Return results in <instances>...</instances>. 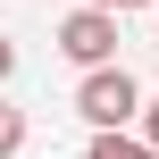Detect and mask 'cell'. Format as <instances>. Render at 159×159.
I'll return each mask as SVG.
<instances>
[{
  "mask_svg": "<svg viewBox=\"0 0 159 159\" xmlns=\"http://www.w3.org/2000/svg\"><path fill=\"white\" fill-rule=\"evenodd\" d=\"M59 59H75V67H109V59H117V8L84 0V8L59 25Z\"/></svg>",
  "mask_w": 159,
  "mask_h": 159,
  "instance_id": "obj_2",
  "label": "cell"
},
{
  "mask_svg": "<svg viewBox=\"0 0 159 159\" xmlns=\"http://www.w3.org/2000/svg\"><path fill=\"white\" fill-rule=\"evenodd\" d=\"M17 151H25V109L0 101V159H17Z\"/></svg>",
  "mask_w": 159,
  "mask_h": 159,
  "instance_id": "obj_4",
  "label": "cell"
},
{
  "mask_svg": "<svg viewBox=\"0 0 159 159\" xmlns=\"http://www.w3.org/2000/svg\"><path fill=\"white\" fill-rule=\"evenodd\" d=\"M143 134H151V143H159V101H143Z\"/></svg>",
  "mask_w": 159,
  "mask_h": 159,
  "instance_id": "obj_6",
  "label": "cell"
},
{
  "mask_svg": "<svg viewBox=\"0 0 159 159\" xmlns=\"http://www.w3.org/2000/svg\"><path fill=\"white\" fill-rule=\"evenodd\" d=\"M8 75H17V42L0 34V84H8Z\"/></svg>",
  "mask_w": 159,
  "mask_h": 159,
  "instance_id": "obj_5",
  "label": "cell"
},
{
  "mask_svg": "<svg viewBox=\"0 0 159 159\" xmlns=\"http://www.w3.org/2000/svg\"><path fill=\"white\" fill-rule=\"evenodd\" d=\"M84 159H159V143L143 126H92V151Z\"/></svg>",
  "mask_w": 159,
  "mask_h": 159,
  "instance_id": "obj_3",
  "label": "cell"
},
{
  "mask_svg": "<svg viewBox=\"0 0 159 159\" xmlns=\"http://www.w3.org/2000/svg\"><path fill=\"white\" fill-rule=\"evenodd\" d=\"M101 8H117V17H126V8H151V0H101Z\"/></svg>",
  "mask_w": 159,
  "mask_h": 159,
  "instance_id": "obj_7",
  "label": "cell"
},
{
  "mask_svg": "<svg viewBox=\"0 0 159 159\" xmlns=\"http://www.w3.org/2000/svg\"><path fill=\"white\" fill-rule=\"evenodd\" d=\"M75 117H84V126H143V84H134V67H126V59L84 67V84H75Z\"/></svg>",
  "mask_w": 159,
  "mask_h": 159,
  "instance_id": "obj_1",
  "label": "cell"
}]
</instances>
